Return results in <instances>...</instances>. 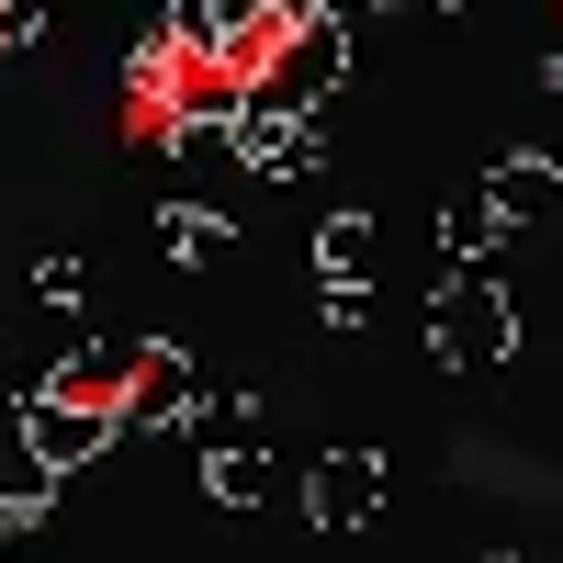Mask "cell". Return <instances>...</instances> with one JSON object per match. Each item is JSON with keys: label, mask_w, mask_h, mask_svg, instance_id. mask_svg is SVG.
I'll return each mask as SVG.
<instances>
[{"label": "cell", "mask_w": 563, "mask_h": 563, "mask_svg": "<svg viewBox=\"0 0 563 563\" xmlns=\"http://www.w3.org/2000/svg\"><path fill=\"white\" fill-rule=\"evenodd\" d=\"M361 79V23H339V12H294L271 34V57H260V102H282V113H327L339 90Z\"/></svg>", "instance_id": "1"}, {"label": "cell", "mask_w": 563, "mask_h": 563, "mask_svg": "<svg viewBox=\"0 0 563 563\" xmlns=\"http://www.w3.org/2000/svg\"><path fill=\"white\" fill-rule=\"evenodd\" d=\"M507 350H519V305H507L496 271H440L429 294V361L440 372H496Z\"/></svg>", "instance_id": "2"}, {"label": "cell", "mask_w": 563, "mask_h": 563, "mask_svg": "<svg viewBox=\"0 0 563 563\" xmlns=\"http://www.w3.org/2000/svg\"><path fill=\"white\" fill-rule=\"evenodd\" d=\"M316 124H327V113H282V102H260V90H238V113H225L214 147L238 158V169H260V180H294V169L327 158V135H316Z\"/></svg>", "instance_id": "3"}, {"label": "cell", "mask_w": 563, "mask_h": 563, "mask_svg": "<svg viewBox=\"0 0 563 563\" xmlns=\"http://www.w3.org/2000/svg\"><path fill=\"white\" fill-rule=\"evenodd\" d=\"M23 417H34V440H45V462H57V474H90L102 451H124V406H113V395L45 384V395H23Z\"/></svg>", "instance_id": "4"}, {"label": "cell", "mask_w": 563, "mask_h": 563, "mask_svg": "<svg viewBox=\"0 0 563 563\" xmlns=\"http://www.w3.org/2000/svg\"><path fill=\"white\" fill-rule=\"evenodd\" d=\"M384 519V451H327L316 474H305V530L316 541H350V530H372Z\"/></svg>", "instance_id": "5"}, {"label": "cell", "mask_w": 563, "mask_h": 563, "mask_svg": "<svg viewBox=\"0 0 563 563\" xmlns=\"http://www.w3.org/2000/svg\"><path fill=\"white\" fill-rule=\"evenodd\" d=\"M192 417V350L180 339H147L135 350V384H124V440H158Z\"/></svg>", "instance_id": "6"}, {"label": "cell", "mask_w": 563, "mask_h": 563, "mask_svg": "<svg viewBox=\"0 0 563 563\" xmlns=\"http://www.w3.org/2000/svg\"><path fill=\"white\" fill-rule=\"evenodd\" d=\"M485 192H496L507 225H563V158H552V147H519V158L485 169Z\"/></svg>", "instance_id": "7"}, {"label": "cell", "mask_w": 563, "mask_h": 563, "mask_svg": "<svg viewBox=\"0 0 563 563\" xmlns=\"http://www.w3.org/2000/svg\"><path fill=\"white\" fill-rule=\"evenodd\" d=\"M57 462H45V440H34V417H23V395H0V496H12V507H34V519H45V507H57Z\"/></svg>", "instance_id": "8"}, {"label": "cell", "mask_w": 563, "mask_h": 563, "mask_svg": "<svg viewBox=\"0 0 563 563\" xmlns=\"http://www.w3.org/2000/svg\"><path fill=\"white\" fill-rule=\"evenodd\" d=\"M507 238H519V225L496 214V192H485V180L440 203V260H451V271H496V260H507Z\"/></svg>", "instance_id": "9"}, {"label": "cell", "mask_w": 563, "mask_h": 563, "mask_svg": "<svg viewBox=\"0 0 563 563\" xmlns=\"http://www.w3.org/2000/svg\"><path fill=\"white\" fill-rule=\"evenodd\" d=\"M158 249L180 271H225V260H238V225H225L214 203H158Z\"/></svg>", "instance_id": "10"}, {"label": "cell", "mask_w": 563, "mask_h": 563, "mask_svg": "<svg viewBox=\"0 0 563 563\" xmlns=\"http://www.w3.org/2000/svg\"><path fill=\"white\" fill-rule=\"evenodd\" d=\"M203 496L249 519V507H271V496H282V474H271V451H260V440H225V451H203Z\"/></svg>", "instance_id": "11"}, {"label": "cell", "mask_w": 563, "mask_h": 563, "mask_svg": "<svg viewBox=\"0 0 563 563\" xmlns=\"http://www.w3.org/2000/svg\"><path fill=\"white\" fill-rule=\"evenodd\" d=\"M372 260H384V238H372V214H361V203L316 214V282H372Z\"/></svg>", "instance_id": "12"}, {"label": "cell", "mask_w": 563, "mask_h": 563, "mask_svg": "<svg viewBox=\"0 0 563 563\" xmlns=\"http://www.w3.org/2000/svg\"><path fill=\"white\" fill-rule=\"evenodd\" d=\"M203 451H225V440H260V406L249 395H192V417H180Z\"/></svg>", "instance_id": "13"}, {"label": "cell", "mask_w": 563, "mask_h": 563, "mask_svg": "<svg viewBox=\"0 0 563 563\" xmlns=\"http://www.w3.org/2000/svg\"><path fill=\"white\" fill-rule=\"evenodd\" d=\"M34 294H45V305H68V316H90V294H102V271L57 249V260H34Z\"/></svg>", "instance_id": "14"}, {"label": "cell", "mask_w": 563, "mask_h": 563, "mask_svg": "<svg viewBox=\"0 0 563 563\" xmlns=\"http://www.w3.org/2000/svg\"><path fill=\"white\" fill-rule=\"evenodd\" d=\"M316 327H327V339L372 327V282H316Z\"/></svg>", "instance_id": "15"}, {"label": "cell", "mask_w": 563, "mask_h": 563, "mask_svg": "<svg viewBox=\"0 0 563 563\" xmlns=\"http://www.w3.org/2000/svg\"><path fill=\"white\" fill-rule=\"evenodd\" d=\"M45 23H57V0H0V57H12V45H34Z\"/></svg>", "instance_id": "16"}, {"label": "cell", "mask_w": 563, "mask_h": 563, "mask_svg": "<svg viewBox=\"0 0 563 563\" xmlns=\"http://www.w3.org/2000/svg\"><path fill=\"white\" fill-rule=\"evenodd\" d=\"M23 552H34V507L0 496V563H23Z\"/></svg>", "instance_id": "17"}, {"label": "cell", "mask_w": 563, "mask_h": 563, "mask_svg": "<svg viewBox=\"0 0 563 563\" xmlns=\"http://www.w3.org/2000/svg\"><path fill=\"white\" fill-rule=\"evenodd\" d=\"M327 12H339V23H361V12H395V0H327Z\"/></svg>", "instance_id": "18"}, {"label": "cell", "mask_w": 563, "mask_h": 563, "mask_svg": "<svg viewBox=\"0 0 563 563\" xmlns=\"http://www.w3.org/2000/svg\"><path fill=\"white\" fill-rule=\"evenodd\" d=\"M429 12H474V0H429Z\"/></svg>", "instance_id": "19"}, {"label": "cell", "mask_w": 563, "mask_h": 563, "mask_svg": "<svg viewBox=\"0 0 563 563\" xmlns=\"http://www.w3.org/2000/svg\"><path fill=\"white\" fill-rule=\"evenodd\" d=\"M541 147H552V158H563V124H552V135H541Z\"/></svg>", "instance_id": "20"}, {"label": "cell", "mask_w": 563, "mask_h": 563, "mask_svg": "<svg viewBox=\"0 0 563 563\" xmlns=\"http://www.w3.org/2000/svg\"><path fill=\"white\" fill-rule=\"evenodd\" d=\"M485 563H530V552H485Z\"/></svg>", "instance_id": "21"}, {"label": "cell", "mask_w": 563, "mask_h": 563, "mask_svg": "<svg viewBox=\"0 0 563 563\" xmlns=\"http://www.w3.org/2000/svg\"><path fill=\"white\" fill-rule=\"evenodd\" d=\"M23 563H34V552H23Z\"/></svg>", "instance_id": "22"}]
</instances>
